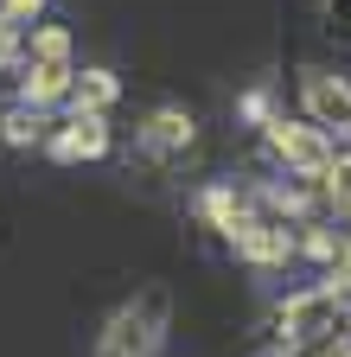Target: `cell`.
Masks as SVG:
<instances>
[{"label":"cell","mask_w":351,"mask_h":357,"mask_svg":"<svg viewBox=\"0 0 351 357\" xmlns=\"http://www.w3.org/2000/svg\"><path fill=\"white\" fill-rule=\"evenodd\" d=\"M306 109L332 128H351V89L332 83V77H306Z\"/></svg>","instance_id":"1"},{"label":"cell","mask_w":351,"mask_h":357,"mask_svg":"<svg viewBox=\"0 0 351 357\" xmlns=\"http://www.w3.org/2000/svg\"><path fill=\"white\" fill-rule=\"evenodd\" d=\"M275 147L294 160V166H306V172H326V141H320V134H306V128H275Z\"/></svg>","instance_id":"2"},{"label":"cell","mask_w":351,"mask_h":357,"mask_svg":"<svg viewBox=\"0 0 351 357\" xmlns=\"http://www.w3.org/2000/svg\"><path fill=\"white\" fill-rule=\"evenodd\" d=\"M64 89H70L64 58H38V64L26 70V96H32V102H52V96H64Z\"/></svg>","instance_id":"3"},{"label":"cell","mask_w":351,"mask_h":357,"mask_svg":"<svg viewBox=\"0 0 351 357\" xmlns=\"http://www.w3.org/2000/svg\"><path fill=\"white\" fill-rule=\"evenodd\" d=\"M103 141H109L103 121H96V115H77V121H70V134L58 141V153H103Z\"/></svg>","instance_id":"4"},{"label":"cell","mask_w":351,"mask_h":357,"mask_svg":"<svg viewBox=\"0 0 351 357\" xmlns=\"http://www.w3.org/2000/svg\"><path fill=\"white\" fill-rule=\"evenodd\" d=\"M109 102H115V77H109V70H90V77L77 83V109L96 115V109H109Z\"/></svg>","instance_id":"5"},{"label":"cell","mask_w":351,"mask_h":357,"mask_svg":"<svg viewBox=\"0 0 351 357\" xmlns=\"http://www.w3.org/2000/svg\"><path fill=\"white\" fill-rule=\"evenodd\" d=\"M147 141H154V147H179V141H192V121H186V115H154Z\"/></svg>","instance_id":"6"},{"label":"cell","mask_w":351,"mask_h":357,"mask_svg":"<svg viewBox=\"0 0 351 357\" xmlns=\"http://www.w3.org/2000/svg\"><path fill=\"white\" fill-rule=\"evenodd\" d=\"M32 52H38V58H64V32H38Z\"/></svg>","instance_id":"7"},{"label":"cell","mask_w":351,"mask_h":357,"mask_svg":"<svg viewBox=\"0 0 351 357\" xmlns=\"http://www.w3.org/2000/svg\"><path fill=\"white\" fill-rule=\"evenodd\" d=\"M26 13H38V0H7V13H0V20H26Z\"/></svg>","instance_id":"8"}]
</instances>
